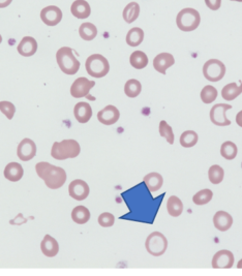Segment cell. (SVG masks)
Masks as SVG:
<instances>
[{
    "label": "cell",
    "mask_w": 242,
    "mask_h": 276,
    "mask_svg": "<svg viewBox=\"0 0 242 276\" xmlns=\"http://www.w3.org/2000/svg\"><path fill=\"white\" fill-rule=\"evenodd\" d=\"M37 176L44 180L46 187L50 190H58L64 186L66 181V172L60 167H56L47 162L35 165Z\"/></svg>",
    "instance_id": "cell-1"
},
{
    "label": "cell",
    "mask_w": 242,
    "mask_h": 276,
    "mask_svg": "<svg viewBox=\"0 0 242 276\" xmlns=\"http://www.w3.org/2000/svg\"><path fill=\"white\" fill-rule=\"evenodd\" d=\"M56 61L61 72L68 76L76 75L80 68V61L69 47H62L57 51Z\"/></svg>",
    "instance_id": "cell-2"
},
{
    "label": "cell",
    "mask_w": 242,
    "mask_h": 276,
    "mask_svg": "<svg viewBox=\"0 0 242 276\" xmlns=\"http://www.w3.org/2000/svg\"><path fill=\"white\" fill-rule=\"evenodd\" d=\"M81 152L80 144L72 139L63 140L61 142H54L51 155L57 160H64L67 158H75Z\"/></svg>",
    "instance_id": "cell-3"
},
{
    "label": "cell",
    "mask_w": 242,
    "mask_h": 276,
    "mask_svg": "<svg viewBox=\"0 0 242 276\" xmlns=\"http://www.w3.org/2000/svg\"><path fill=\"white\" fill-rule=\"evenodd\" d=\"M201 23V17L195 9H183L181 10L176 18V24L182 31L189 32L196 30Z\"/></svg>",
    "instance_id": "cell-4"
},
{
    "label": "cell",
    "mask_w": 242,
    "mask_h": 276,
    "mask_svg": "<svg viewBox=\"0 0 242 276\" xmlns=\"http://www.w3.org/2000/svg\"><path fill=\"white\" fill-rule=\"evenodd\" d=\"M86 71L93 78H104L110 71V63L106 57L101 54L90 55L85 63Z\"/></svg>",
    "instance_id": "cell-5"
},
{
    "label": "cell",
    "mask_w": 242,
    "mask_h": 276,
    "mask_svg": "<svg viewBox=\"0 0 242 276\" xmlns=\"http://www.w3.org/2000/svg\"><path fill=\"white\" fill-rule=\"evenodd\" d=\"M145 247H146L148 254L151 256L160 257L165 254L168 248V240L163 233L153 232L145 241Z\"/></svg>",
    "instance_id": "cell-6"
},
{
    "label": "cell",
    "mask_w": 242,
    "mask_h": 276,
    "mask_svg": "<svg viewBox=\"0 0 242 276\" xmlns=\"http://www.w3.org/2000/svg\"><path fill=\"white\" fill-rule=\"evenodd\" d=\"M203 75L210 82H219L226 75V65L219 59H209L203 65Z\"/></svg>",
    "instance_id": "cell-7"
},
{
    "label": "cell",
    "mask_w": 242,
    "mask_h": 276,
    "mask_svg": "<svg viewBox=\"0 0 242 276\" xmlns=\"http://www.w3.org/2000/svg\"><path fill=\"white\" fill-rule=\"evenodd\" d=\"M232 109L231 105H226V104H217L214 105L209 113V117L211 122L214 125L217 126H228L231 124V121L227 117V111Z\"/></svg>",
    "instance_id": "cell-8"
},
{
    "label": "cell",
    "mask_w": 242,
    "mask_h": 276,
    "mask_svg": "<svg viewBox=\"0 0 242 276\" xmlns=\"http://www.w3.org/2000/svg\"><path fill=\"white\" fill-rule=\"evenodd\" d=\"M95 82L90 81L85 77L78 78L70 86V96L75 99L88 97L90 90L94 87Z\"/></svg>",
    "instance_id": "cell-9"
},
{
    "label": "cell",
    "mask_w": 242,
    "mask_h": 276,
    "mask_svg": "<svg viewBox=\"0 0 242 276\" xmlns=\"http://www.w3.org/2000/svg\"><path fill=\"white\" fill-rule=\"evenodd\" d=\"M90 189L88 184L82 179L72 180L68 186V194L70 198L76 201L86 200L89 196Z\"/></svg>",
    "instance_id": "cell-10"
},
{
    "label": "cell",
    "mask_w": 242,
    "mask_h": 276,
    "mask_svg": "<svg viewBox=\"0 0 242 276\" xmlns=\"http://www.w3.org/2000/svg\"><path fill=\"white\" fill-rule=\"evenodd\" d=\"M62 11L56 6L46 7L41 12V19L47 26H56L62 20Z\"/></svg>",
    "instance_id": "cell-11"
},
{
    "label": "cell",
    "mask_w": 242,
    "mask_h": 276,
    "mask_svg": "<svg viewBox=\"0 0 242 276\" xmlns=\"http://www.w3.org/2000/svg\"><path fill=\"white\" fill-rule=\"evenodd\" d=\"M234 261L235 258L232 251L222 249L213 256L211 265L214 269H230L234 266Z\"/></svg>",
    "instance_id": "cell-12"
},
{
    "label": "cell",
    "mask_w": 242,
    "mask_h": 276,
    "mask_svg": "<svg viewBox=\"0 0 242 276\" xmlns=\"http://www.w3.org/2000/svg\"><path fill=\"white\" fill-rule=\"evenodd\" d=\"M17 155L22 162H29L36 155V145L28 137L23 139L17 148Z\"/></svg>",
    "instance_id": "cell-13"
},
{
    "label": "cell",
    "mask_w": 242,
    "mask_h": 276,
    "mask_svg": "<svg viewBox=\"0 0 242 276\" xmlns=\"http://www.w3.org/2000/svg\"><path fill=\"white\" fill-rule=\"evenodd\" d=\"M120 118L119 110L112 105L105 107L98 113V119L104 125H113Z\"/></svg>",
    "instance_id": "cell-14"
},
{
    "label": "cell",
    "mask_w": 242,
    "mask_h": 276,
    "mask_svg": "<svg viewBox=\"0 0 242 276\" xmlns=\"http://www.w3.org/2000/svg\"><path fill=\"white\" fill-rule=\"evenodd\" d=\"M17 51L20 55L24 57H31L37 51V41L32 36L23 37L18 44Z\"/></svg>",
    "instance_id": "cell-15"
},
{
    "label": "cell",
    "mask_w": 242,
    "mask_h": 276,
    "mask_svg": "<svg viewBox=\"0 0 242 276\" xmlns=\"http://www.w3.org/2000/svg\"><path fill=\"white\" fill-rule=\"evenodd\" d=\"M174 56L170 53H160L153 59V67L155 68V71L163 75H166L168 68L174 65Z\"/></svg>",
    "instance_id": "cell-16"
},
{
    "label": "cell",
    "mask_w": 242,
    "mask_h": 276,
    "mask_svg": "<svg viewBox=\"0 0 242 276\" xmlns=\"http://www.w3.org/2000/svg\"><path fill=\"white\" fill-rule=\"evenodd\" d=\"M41 250L44 256L48 258H54L59 252V244L55 238L50 235H46L41 242Z\"/></svg>",
    "instance_id": "cell-17"
},
{
    "label": "cell",
    "mask_w": 242,
    "mask_h": 276,
    "mask_svg": "<svg viewBox=\"0 0 242 276\" xmlns=\"http://www.w3.org/2000/svg\"><path fill=\"white\" fill-rule=\"evenodd\" d=\"M213 224L221 232H226L233 224V217L226 211H217L213 216Z\"/></svg>",
    "instance_id": "cell-18"
},
{
    "label": "cell",
    "mask_w": 242,
    "mask_h": 276,
    "mask_svg": "<svg viewBox=\"0 0 242 276\" xmlns=\"http://www.w3.org/2000/svg\"><path fill=\"white\" fill-rule=\"evenodd\" d=\"M74 116L80 123H87L92 117V108L88 103L80 102L74 108Z\"/></svg>",
    "instance_id": "cell-19"
},
{
    "label": "cell",
    "mask_w": 242,
    "mask_h": 276,
    "mask_svg": "<svg viewBox=\"0 0 242 276\" xmlns=\"http://www.w3.org/2000/svg\"><path fill=\"white\" fill-rule=\"evenodd\" d=\"M70 13L77 19H86L91 14V8L86 0H76L70 7Z\"/></svg>",
    "instance_id": "cell-20"
},
{
    "label": "cell",
    "mask_w": 242,
    "mask_h": 276,
    "mask_svg": "<svg viewBox=\"0 0 242 276\" xmlns=\"http://www.w3.org/2000/svg\"><path fill=\"white\" fill-rule=\"evenodd\" d=\"M4 175L6 179H8L11 182H17L20 181L24 175V169L23 167L18 163H10L5 168Z\"/></svg>",
    "instance_id": "cell-21"
},
{
    "label": "cell",
    "mask_w": 242,
    "mask_h": 276,
    "mask_svg": "<svg viewBox=\"0 0 242 276\" xmlns=\"http://www.w3.org/2000/svg\"><path fill=\"white\" fill-rule=\"evenodd\" d=\"M144 183L149 190V192L155 193L162 189L164 178L159 173L151 172L144 177Z\"/></svg>",
    "instance_id": "cell-22"
},
{
    "label": "cell",
    "mask_w": 242,
    "mask_h": 276,
    "mask_svg": "<svg viewBox=\"0 0 242 276\" xmlns=\"http://www.w3.org/2000/svg\"><path fill=\"white\" fill-rule=\"evenodd\" d=\"M167 210H168V213L172 217L180 216L181 213L183 212L182 201L176 196H171L168 199V202H167Z\"/></svg>",
    "instance_id": "cell-23"
},
{
    "label": "cell",
    "mask_w": 242,
    "mask_h": 276,
    "mask_svg": "<svg viewBox=\"0 0 242 276\" xmlns=\"http://www.w3.org/2000/svg\"><path fill=\"white\" fill-rule=\"evenodd\" d=\"M90 211L85 206H77L71 211V219L78 224H85L90 219Z\"/></svg>",
    "instance_id": "cell-24"
},
{
    "label": "cell",
    "mask_w": 242,
    "mask_h": 276,
    "mask_svg": "<svg viewBox=\"0 0 242 276\" xmlns=\"http://www.w3.org/2000/svg\"><path fill=\"white\" fill-rule=\"evenodd\" d=\"M242 94V83L237 85L236 83L227 84L222 90V97L226 101H234Z\"/></svg>",
    "instance_id": "cell-25"
},
{
    "label": "cell",
    "mask_w": 242,
    "mask_h": 276,
    "mask_svg": "<svg viewBox=\"0 0 242 276\" xmlns=\"http://www.w3.org/2000/svg\"><path fill=\"white\" fill-rule=\"evenodd\" d=\"M130 63L136 70H143L148 65V57L143 51H135L130 57Z\"/></svg>",
    "instance_id": "cell-26"
},
{
    "label": "cell",
    "mask_w": 242,
    "mask_h": 276,
    "mask_svg": "<svg viewBox=\"0 0 242 276\" xmlns=\"http://www.w3.org/2000/svg\"><path fill=\"white\" fill-rule=\"evenodd\" d=\"M144 39V31L140 27H134L132 28L128 34H127V43L130 47H138Z\"/></svg>",
    "instance_id": "cell-27"
},
{
    "label": "cell",
    "mask_w": 242,
    "mask_h": 276,
    "mask_svg": "<svg viewBox=\"0 0 242 276\" xmlns=\"http://www.w3.org/2000/svg\"><path fill=\"white\" fill-rule=\"evenodd\" d=\"M79 34L82 39L86 41H90L94 39L96 35H98V28H96V26L92 24V23L86 22V23H83V24L80 26Z\"/></svg>",
    "instance_id": "cell-28"
},
{
    "label": "cell",
    "mask_w": 242,
    "mask_h": 276,
    "mask_svg": "<svg viewBox=\"0 0 242 276\" xmlns=\"http://www.w3.org/2000/svg\"><path fill=\"white\" fill-rule=\"evenodd\" d=\"M199 135L193 130H185L180 135V145L184 148H191L198 143Z\"/></svg>",
    "instance_id": "cell-29"
},
{
    "label": "cell",
    "mask_w": 242,
    "mask_h": 276,
    "mask_svg": "<svg viewBox=\"0 0 242 276\" xmlns=\"http://www.w3.org/2000/svg\"><path fill=\"white\" fill-rule=\"evenodd\" d=\"M140 15V6L137 3H131L129 4L125 10H124V20L131 24V23L135 22Z\"/></svg>",
    "instance_id": "cell-30"
},
{
    "label": "cell",
    "mask_w": 242,
    "mask_h": 276,
    "mask_svg": "<svg viewBox=\"0 0 242 276\" xmlns=\"http://www.w3.org/2000/svg\"><path fill=\"white\" fill-rule=\"evenodd\" d=\"M141 91H142V84L136 79L129 80L125 85V94L127 97L131 99L137 98L141 94Z\"/></svg>",
    "instance_id": "cell-31"
},
{
    "label": "cell",
    "mask_w": 242,
    "mask_h": 276,
    "mask_svg": "<svg viewBox=\"0 0 242 276\" xmlns=\"http://www.w3.org/2000/svg\"><path fill=\"white\" fill-rule=\"evenodd\" d=\"M225 171L219 165H213L208 170V178L212 184H220L224 180Z\"/></svg>",
    "instance_id": "cell-32"
},
{
    "label": "cell",
    "mask_w": 242,
    "mask_h": 276,
    "mask_svg": "<svg viewBox=\"0 0 242 276\" xmlns=\"http://www.w3.org/2000/svg\"><path fill=\"white\" fill-rule=\"evenodd\" d=\"M237 153H238V148H237L235 143H233L231 141H227V142H224L222 144L221 154L227 160L234 159L237 156Z\"/></svg>",
    "instance_id": "cell-33"
},
{
    "label": "cell",
    "mask_w": 242,
    "mask_h": 276,
    "mask_svg": "<svg viewBox=\"0 0 242 276\" xmlns=\"http://www.w3.org/2000/svg\"><path fill=\"white\" fill-rule=\"evenodd\" d=\"M158 130H159V135L163 136V137H165V139L167 140V142L169 144H170V145L174 144L175 135H174V132H173V129H172L171 125H169L167 121L162 120L159 122Z\"/></svg>",
    "instance_id": "cell-34"
},
{
    "label": "cell",
    "mask_w": 242,
    "mask_h": 276,
    "mask_svg": "<svg viewBox=\"0 0 242 276\" xmlns=\"http://www.w3.org/2000/svg\"><path fill=\"white\" fill-rule=\"evenodd\" d=\"M200 97L204 104H211L217 99V89L211 85H206L202 89Z\"/></svg>",
    "instance_id": "cell-35"
},
{
    "label": "cell",
    "mask_w": 242,
    "mask_h": 276,
    "mask_svg": "<svg viewBox=\"0 0 242 276\" xmlns=\"http://www.w3.org/2000/svg\"><path fill=\"white\" fill-rule=\"evenodd\" d=\"M212 198H213L212 191L209 189H205L198 192L195 196L192 197V202L198 206H202V205L208 204L212 200Z\"/></svg>",
    "instance_id": "cell-36"
},
{
    "label": "cell",
    "mask_w": 242,
    "mask_h": 276,
    "mask_svg": "<svg viewBox=\"0 0 242 276\" xmlns=\"http://www.w3.org/2000/svg\"><path fill=\"white\" fill-rule=\"evenodd\" d=\"M0 111H2V113L5 115V116L9 120H12L14 118V116H15L16 107L11 102L2 101V102H0Z\"/></svg>",
    "instance_id": "cell-37"
},
{
    "label": "cell",
    "mask_w": 242,
    "mask_h": 276,
    "mask_svg": "<svg viewBox=\"0 0 242 276\" xmlns=\"http://www.w3.org/2000/svg\"><path fill=\"white\" fill-rule=\"evenodd\" d=\"M99 224L103 227H110L115 223V216L110 212H104L99 216Z\"/></svg>",
    "instance_id": "cell-38"
},
{
    "label": "cell",
    "mask_w": 242,
    "mask_h": 276,
    "mask_svg": "<svg viewBox=\"0 0 242 276\" xmlns=\"http://www.w3.org/2000/svg\"><path fill=\"white\" fill-rule=\"evenodd\" d=\"M205 4L209 10L217 11L222 6V0H205Z\"/></svg>",
    "instance_id": "cell-39"
},
{
    "label": "cell",
    "mask_w": 242,
    "mask_h": 276,
    "mask_svg": "<svg viewBox=\"0 0 242 276\" xmlns=\"http://www.w3.org/2000/svg\"><path fill=\"white\" fill-rule=\"evenodd\" d=\"M12 2L13 0H0V9L8 8L12 4Z\"/></svg>",
    "instance_id": "cell-40"
},
{
    "label": "cell",
    "mask_w": 242,
    "mask_h": 276,
    "mask_svg": "<svg viewBox=\"0 0 242 276\" xmlns=\"http://www.w3.org/2000/svg\"><path fill=\"white\" fill-rule=\"evenodd\" d=\"M236 123L242 127V111H240L237 115H236Z\"/></svg>",
    "instance_id": "cell-41"
},
{
    "label": "cell",
    "mask_w": 242,
    "mask_h": 276,
    "mask_svg": "<svg viewBox=\"0 0 242 276\" xmlns=\"http://www.w3.org/2000/svg\"><path fill=\"white\" fill-rule=\"evenodd\" d=\"M237 268L238 269H242V259L238 262V264H237Z\"/></svg>",
    "instance_id": "cell-42"
},
{
    "label": "cell",
    "mask_w": 242,
    "mask_h": 276,
    "mask_svg": "<svg viewBox=\"0 0 242 276\" xmlns=\"http://www.w3.org/2000/svg\"><path fill=\"white\" fill-rule=\"evenodd\" d=\"M231 2H237V3H242V0H231Z\"/></svg>",
    "instance_id": "cell-43"
},
{
    "label": "cell",
    "mask_w": 242,
    "mask_h": 276,
    "mask_svg": "<svg viewBox=\"0 0 242 276\" xmlns=\"http://www.w3.org/2000/svg\"><path fill=\"white\" fill-rule=\"evenodd\" d=\"M2 42H3V36H2V34H0V43Z\"/></svg>",
    "instance_id": "cell-44"
}]
</instances>
